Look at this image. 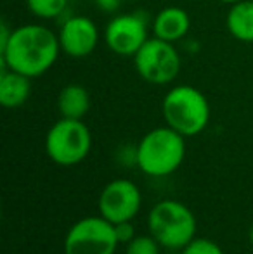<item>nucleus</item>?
Returning <instances> with one entry per match:
<instances>
[{"label":"nucleus","mask_w":253,"mask_h":254,"mask_svg":"<svg viewBox=\"0 0 253 254\" xmlns=\"http://www.w3.org/2000/svg\"><path fill=\"white\" fill-rule=\"evenodd\" d=\"M248 241H250V244L253 246V225L250 227V230H248Z\"/></svg>","instance_id":"aec40b11"},{"label":"nucleus","mask_w":253,"mask_h":254,"mask_svg":"<svg viewBox=\"0 0 253 254\" xmlns=\"http://www.w3.org/2000/svg\"><path fill=\"white\" fill-rule=\"evenodd\" d=\"M186 159V137L169 125L149 130L137 144V164L144 175L163 178L175 173Z\"/></svg>","instance_id":"f03ea898"},{"label":"nucleus","mask_w":253,"mask_h":254,"mask_svg":"<svg viewBox=\"0 0 253 254\" xmlns=\"http://www.w3.org/2000/svg\"><path fill=\"white\" fill-rule=\"evenodd\" d=\"M149 17L141 10L115 14L108 21L102 38L106 47L120 57H134L149 40Z\"/></svg>","instance_id":"6e6552de"},{"label":"nucleus","mask_w":253,"mask_h":254,"mask_svg":"<svg viewBox=\"0 0 253 254\" xmlns=\"http://www.w3.org/2000/svg\"><path fill=\"white\" fill-rule=\"evenodd\" d=\"M180 254H224L222 248L212 239L194 237L186 248L180 251Z\"/></svg>","instance_id":"f3484780"},{"label":"nucleus","mask_w":253,"mask_h":254,"mask_svg":"<svg viewBox=\"0 0 253 254\" xmlns=\"http://www.w3.org/2000/svg\"><path fill=\"white\" fill-rule=\"evenodd\" d=\"M61 52L71 59H85L97 49L99 28L87 16H68L58 30Z\"/></svg>","instance_id":"9d476101"},{"label":"nucleus","mask_w":253,"mask_h":254,"mask_svg":"<svg viewBox=\"0 0 253 254\" xmlns=\"http://www.w3.org/2000/svg\"><path fill=\"white\" fill-rule=\"evenodd\" d=\"M165 123L184 137H196L210 123L212 109L206 95L192 85H175L162 102Z\"/></svg>","instance_id":"7ed1b4c3"},{"label":"nucleus","mask_w":253,"mask_h":254,"mask_svg":"<svg viewBox=\"0 0 253 254\" xmlns=\"http://www.w3.org/2000/svg\"><path fill=\"white\" fill-rule=\"evenodd\" d=\"M226 28L233 38L243 44H253V0H241L229 7Z\"/></svg>","instance_id":"4468645a"},{"label":"nucleus","mask_w":253,"mask_h":254,"mask_svg":"<svg viewBox=\"0 0 253 254\" xmlns=\"http://www.w3.org/2000/svg\"><path fill=\"white\" fill-rule=\"evenodd\" d=\"M219 2H222V3H227V5H233V3H236V2H241V0H219Z\"/></svg>","instance_id":"412c9836"},{"label":"nucleus","mask_w":253,"mask_h":254,"mask_svg":"<svg viewBox=\"0 0 253 254\" xmlns=\"http://www.w3.org/2000/svg\"><path fill=\"white\" fill-rule=\"evenodd\" d=\"M26 7L38 19H58L66 10L68 0H26Z\"/></svg>","instance_id":"2eb2a0df"},{"label":"nucleus","mask_w":253,"mask_h":254,"mask_svg":"<svg viewBox=\"0 0 253 254\" xmlns=\"http://www.w3.org/2000/svg\"><path fill=\"white\" fill-rule=\"evenodd\" d=\"M189 30H191V16L182 7H177V5L163 7L151 19L153 37L160 38V40L170 42V44H177V42L184 40L186 35L189 33Z\"/></svg>","instance_id":"9b49d317"},{"label":"nucleus","mask_w":253,"mask_h":254,"mask_svg":"<svg viewBox=\"0 0 253 254\" xmlns=\"http://www.w3.org/2000/svg\"><path fill=\"white\" fill-rule=\"evenodd\" d=\"M142 206V194L137 184L128 178H116L104 185L97 199V209L113 225L132 221Z\"/></svg>","instance_id":"1a4fd4ad"},{"label":"nucleus","mask_w":253,"mask_h":254,"mask_svg":"<svg viewBox=\"0 0 253 254\" xmlns=\"http://www.w3.org/2000/svg\"><path fill=\"white\" fill-rule=\"evenodd\" d=\"M33 78L12 69H2L0 73V104L5 109H17L24 106L31 95Z\"/></svg>","instance_id":"f8f14e48"},{"label":"nucleus","mask_w":253,"mask_h":254,"mask_svg":"<svg viewBox=\"0 0 253 254\" xmlns=\"http://www.w3.org/2000/svg\"><path fill=\"white\" fill-rule=\"evenodd\" d=\"M162 246L151 234L135 235L125 248V254H162Z\"/></svg>","instance_id":"dca6fc26"},{"label":"nucleus","mask_w":253,"mask_h":254,"mask_svg":"<svg viewBox=\"0 0 253 254\" xmlns=\"http://www.w3.org/2000/svg\"><path fill=\"white\" fill-rule=\"evenodd\" d=\"M198 221L191 207L175 199H165L148 214V232L167 251H182L196 237Z\"/></svg>","instance_id":"20e7f679"},{"label":"nucleus","mask_w":253,"mask_h":254,"mask_svg":"<svg viewBox=\"0 0 253 254\" xmlns=\"http://www.w3.org/2000/svg\"><path fill=\"white\" fill-rule=\"evenodd\" d=\"M120 246L115 225L99 216H85L71 225L63 242L64 254H115Z\"/></svg>","instance_id":"0eeeda50"},{"label":"nucleus","mask_w":253,"mask_h":254,"mask_svg":"<svg viewBox=\"0 0 253 254\" xmlns=\"http://www.w3.org/2000/svg\"><path fill=\"white\" fill-rule=\"evenodd\" d=\"M92 149V133L84 120H58L45 135V152L59 166H77Z\"/></svg>","instance_id":"39448f33"},{"label":"nucleus","mask_w":253,"mask_h":254,"mask_svg":"<svg viewBox=\"0 0 253 254\" xmlns=\"http://www.w3.org/2000/svg\"><path fill=\"white\" fill-rule=\"evenodd\" d=\"M122 2L123 0H94L95 7L102 10L106 14H116L122 7Z\"/></svg>","instance_id":"6ab92c4d"},{"label":"nucleus","mask_w":253,"mask_h":254,"mask_svg":"<svg viewBox=\"0 0 253 254\" xmlns=\"http://www.w3.org/2000/svg\"><path fill=\"white\" fill-rule=\"evenodd\" d=\"M134 67L144 81L151 85H170L179 76L182 57L175 44L151 37L134 57Z\"/></svg>","instance_id":"423d86ee"},{"label":"nucleus","mask_w":253,"mask_h":254,"mask_svg":"<svg viewBox=\"0 0 253 254\" xmlns=\"http://www.w3.org/2000/svg\"><path fill=\"white\" fill-rule=\"evenodd\" d=\"M90 109V95L88 90L80 83H68L59 90L58 111L61 118L70 120H84Z\"/></svg>","instance_id":"ddd939ff"},{"label":"nucleus","mask_w":253,"mask_h":254,"mask_svg":"<svg viewBox=\"0 0 253 254\" xmlns=\"http://www.w3.org/2000/svg\"><path fill=\"white\" fill-rule=\"evenodd\" d=\"M115 232H116V239H118V242L120 244H125V246L135 237V228H134V225H132V221L116 223Z\"/></svg>","instance_id":"a211bd4d"},{"label":"nucleus","mask_w":253,"mask_h":254,"mask_svg":"<svg viewBox=\"0 0 253 254\" xmlns=\"http://www.w3.org/2000/svg\"><path fill=\"white\" fill-rule=\"evenodd\" d=\"M61 54L58 33L38 23L12 28L10 38L0 47L2 69H12L30 78L45 74Z\"/></svg>","instance_id":"f257e3e1"}]
</instances>
